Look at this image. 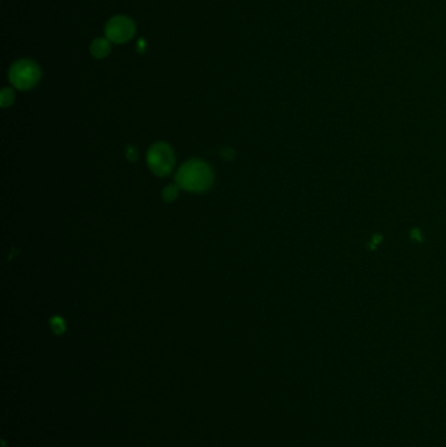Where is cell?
Masks as SVG:
<instances>
[{
    "label": "cell",
    "mask_w": 446,
    "mask_h": 447,
    "mask_svg": "<svg viewBox=\"0 0 446 447\" xmlns=\"http://www.w3.org/2000/svg\"><path fill=\"white\" fill-rule=\"evenodd\" d=\"M176 180L178 186L190 193H203L211 187L213 173L204 161L190 160L178 169Z\"/></svg>",
    "instance_id": "1"
},
{
    "label": "cell",
    "mask_w": 446,
    "mask_h": 447,
    "mask_svg": "<svg viewBox=\"0 0 446 447\" xmlns=\"http://www.w3.org/2000/svg\"><path fill=\"white\" fill-rule=\"evenodd\" d=\"M41 75V69L34 60L20 59L11 66L8 79L14 88L20 90H29L38 84Z\"/></svg>",
    "instance_id": "2"
},
{
    "label": "cell",
    "mask_w": 446,
    "mask_h": 447,
    "mask_svg": "<svg viewBox=\"0 0 446 447\" xmlns=\"http://www.w3.org/2000/svg\"><path fill=\"white\" fill-rule=\"evenodd\" d=\"M147 162L156 176L164 177L174 167V154L165 143H156L148 151Z\"/></svg>",
    "instance_id": "3"
},
{
    "label": "cell",
    "mask_w": 446,
    "mask_h": 447,
    "mask_svg": "<svg viewBox=\"0 0 446 447\" xmlns=\"http://www.w3.org/2000/svg\"><path fill=\"white\" fill-rule=\"evenodd\" d=\"M105 36L110 43L117 45L128 43L135 36V24L124 14L114 16L105 27Z\"/></svg>",
    "instance_id": "4"
},
{
    "label": "cell",
    "mask_w": 446,
    "mask_h": 447,
    "mask_svg": "<svg viewBox=\"0 0 446 447\" xmlns=\"http://www.w3.org/2000/svg\"><path fill=\"white\" fill-rule=\"evenodd\" d=\"M112 51V45L110 41L105 38H97L91 45V54L97 58V59H104L110 54Z\"/></svg>",
    "instance_id": "5"
},
{
    "label": "cell",
    "mask_w": 446,
    "mask_h": 447,
    "mask_svg": "<svg viewBox=\"0 0 446 447\" xmlns=\"http://www.w3.org/2000/svg\"><path fill=\"white\" fill-rule=\"evenodd\" d=\"M14 90L10 89V88H4L1 90V96H0V102H1V106L3 108H8L14 104Z\"/></svg>",
    "instance_id": "6"
},
{
    "label": "cell",
    "mask_w": 446,
    "mask_h": 447,
    "mask_svg": "<svg viewBox=\"0 0 446 447\" xmlns=\"http://www.w3.org/2000/svg\"><path fill=\"white\" fill-rule=\"evenodd\" d=\"M178 195V189L176 186H167L164 189V193H163V196L167 202H173L176 197Z\"/></svg>",
    "instance_id": "7"
},
{
    "label": "cell",
    "mask_w": 446,
    "mask_h": 447,
    "mask_svg": "<svg viewBox=\"0 0 446 447\" xmlns=\"http://www.w3.org/2000/svg\"><path fill=\"white\" fill-rule=\"evenodd\" d=\"M138 47H139L140 53H144V50H145V47H147V45H145V43H144V40H139V45H138Z\"/></svg>",
    "instance_id": "8"
}]
</instances>
